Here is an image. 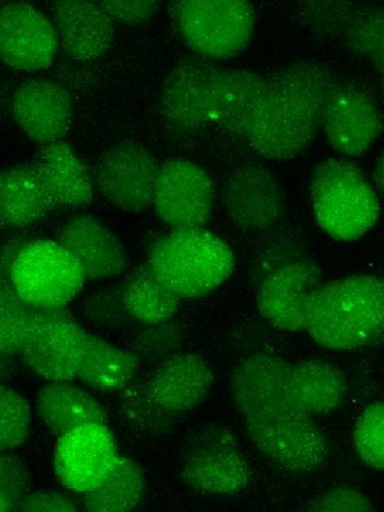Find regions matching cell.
Listing matches in <instances>:
<instances>
[{"label":"cell","instance_id":"obj_1","mask_svg":"<svg viewBox=\"0 0 384 512\" xmlns=\"http://www.w3.org/2000/svg\"><path fill=\"white\" fill-rule=\"evenodd\" d=\"M340 79L316 62H297L269 74L206 64H183L162 85L164 119L180 130L220 125L257 154L274 161L308 149Z\"/></svg>","mask_w":384,"mask_h":512},{"label":"cell","instance_id":"obj_2","mask_svg":"<svg viewBox=\"0 0 384 512\" xmlns=\"http://www.w3.org/2000/svg\"><path fill=\"white\" fill-rule=\"evenodd\" d=\"M229 388L242 417L329 415L347 395L343 372L330 362L291 363L271 354H256L237 364Z\"/></svg>","mask_w":384,"mask_h":512},{"label":"cell","instance_id":"obj_3","mask_svg":"<svg viewBox=\"0 0 384 512\" xmlns=\"http://www.w3.org/2000/svg\"><path fill=\"white\" fill-rule=\"evenodd\" d=\"M384 288L374 276L355 275L320 284L311 294L303 332L332 350L374 343L383 332Z\"/></svg>","mask_w":384,"mask_h":512},{"label":"cell","instance_id":"obj_4","mask_svg":"<svg viewBox=\"0 0 384 512\" xmlns=\"http://www.w3.org/2000/svg\"><path fill=\"white\" fill-rule=\"evenodd\" d=\"M148 265L176 297H203L227 281L235 260L232 249L203 229L174 230L152 247Z\"/></svg>","mask_w":384,"mask_h":512},{"label":"cell","instance_id":"obj_5","mask_svg":"<svg viewBox=\"0 0 384 512\" xmlns=\"http://www.w3.org/2000/svg\"><path fill=\"white\" fill-rule=\"evenodd\" d=\"M310 192L316 222L334 240H359L380 218V201L363 172L343 159L313 169Z\"/></svg>","mask_w":384,"mask_h":512},{"label":"cell","instance_id":"obj_6","mask_svg":"<svg viewBox=\"0 0 384 512\" xmlns=\"http://www.w3.org/2000/svg\"><path fill=\"white\" fill-rule=\"evenodd\" d=\"M172 11L180 36L206 58L231 59L251 43L256 14L245 0L176 2Z\"/></svg>","mask_w":384,"mask_h":512},{"label":"cell","instance_id":"obj_7","mask_svg":"<svg viewBox=\"0 0 384 512\" xmlns=\"http://www.w3.org/2000/svg\"><path fill=\"white\" fill-rule=\"evenodd\" d=\"M85 277L73 256L58 242L32 241L20 254L11 283L36 309H62L84 287Z\"/></svg>","mask_w":384,"mask_h":512},{"label":"cell","instance_id":"obj_8","mask_svg":"<svg viewBox=\"0 0 384 512\" xmlns=\"http://www.w3.org/2000/svg\"><path fill=\"white\" fill-rule=\"evenodd\" d=\"M180 475L196 491L212 495H234L250 484V466L239 443L228 429L203 428L189 440Z\"/></svg>","mask_w":384,"mask_h":512},{"label":"cell","instance_id":"obj_9","mask_svg":"<svg viewBox=\"0 0 384 512\" xmlns=\"http://www.w3.org/2000/svg\"><path fill=\"white\" fill-rule=\"evenodd\" d=\"M86 336L65 307L37 309L19 357L44 380L72 382L83 358Z\"/></svg>","mask_w":384,"mask_h":512},{"label":"cell","instance_id":"obj_10","mask_svg":"<svg viewBox=\"0 0 384 512\" xmlns=\"http://www.w3.org/2000/svg\"><path fill=\"white\" fill-rule=\"evenodd\" d=\"M243 424L253 446L288 471H314L329 455V443L313 418L254 416L243 417Z\"/></svg>","mask_w":384,"mask_h":512},{"label":"cell","instance_id":"obj_11","mask_svg":"<svg viewBox=\"0 0 384 512\" xmlns=\"http://www.w3.org/2000/svg\"><path fill=\"white\" fill-rule=\"evenodd\" d=\"M301 7L311 30L340 41L350 52L383 73L384 11L380 5L306 2Z\"/></svg>","mask_w":384,"mask_h":512},{"label":"cell","instance_id":"obj_12","mask_svg":"<svg viewBox=\"0 0 384 512\" xmlns=\"http://www.w3.org/2000/svg\"><path fill=\"white\" fill-rule=\"evenodd\" d=\"M213 203V182L205 169L185 159H171L160 166L153 207L173 230L202 229Z\"/></svg>","mask_w":384,"mask_h":512},{"label":"cell","instance_id":"obj_13","mask_svg":"<svg viewBox=\"0 0 384 512\" xmlns=\"http://www.w3.org/2000/svg\"><path fill=\"white\" fill-rule=\"evenodd\" d=\"M158 165L154 155L137 143H120L100 158L96 186L112 206L141 213L153 206Z\"/></svg>","mask_w":384,"mask_h":512},{"label":"cell","instance_id":"obj_14","mask_svg":"<svg viewBox=\"0 0 384 512\" xmlns=\"http://www.w3.org/2000/svg\"><path fill=\"white\" fill-rule=\"evenodd\" d=\"M223 203L232 223L242 230L259 232L280 220L286 198L278 178L266 165L248 162L228 177Z\"/></svg>","mask_w":384,"mask_h":512},{"label":"cell","instance_id":"obj_15","mask_svg":"<svg viewBox=\"0 0 384 512\" xmlns=\"http://www.w3.org/2000/svg\"><path fill=\"white\" fill-rule=\"evenodd\" d=\"M120 454L107 425H87L59 437L54 452L58 480L71 491L85 494L114 468Z\"/></svg>","mask_w":384,"mask_h":512},{"label":"cell","instance_id":"obj_16","mask_svg":"<svg viewBox=\"0 0 384 512\" xmlns=\"http://www.w3.org/2000/svg\"><path fill=\"white\" fill-rule=\"evenodd\" d=\"M322 272L308 257L280 267L261 283L256 294L259 314L271 326L288 333L303 332L304 317Z\"/></svg>","mask_w":384,"mask_h":512},{"label":"cell","instance_id":"obj_17","mask_svg":"<svg viewBox=\"0 0 384 512\" xmlns=\"http://www.w3.org/2000/svg\"><path fill=\"white\" fill-rule=\"evenodd\" d=\"M59 42L50 19L26 3L0 8V60L18 71L44 70L54 61Z\"/></svg>","mask_w":384,"mask_h":512},{"label":"cell","instance_id":"obj_18","mask_svg":"<svg viewBox=\"0 0 384 512\" xmlns=\"http://www.w3.org/2000/svg\"><path fill=\"white\" fill-rule=\"evenodd\" d=\"M321 129L338 153L359 157L382 133V112L364 90L341 83L327 101Z\"/></svg>","mask_w":384,"mask_h":512},{"label":"cell","instance_id":"obj_19","mask_svg":"<svg viewBox=\"0 0 384 512\" xmlns=\"http://www.w3.org/2000/svg\"><path fill=\"white\" fill-rule=\"evenodd\" d=\"M213 383L205 358L179 352L162 362L145 384L158 405L180 418L208 400Z\"/></svg>","mask_w":384,"mask_h":512},{"label":"cell","instance_id":"obj_20","mask_svg":"<svg viewBox=\"0 0 384 512\" xmlns=\"http://www.w3.org/2000/svg\"><path fill=\"white\" fill-rule=\"evenodd\" d=\"M58 243L77 261L85 280L115 278L127 267V252L107 226L93 216L81 215L67 221Z\"/></svg>","mask_w":384,"mask_h":512},{"label":"cell","instance_id":"obj_21","mask_svg":"<svg viewBox=\"0 0 384 512\" xmlns=\"http://www.w3.org/2000/svg\"><path fill=\"white\" fill-rule=\"evenodd\" d=\"M53 27L63 50L78 61H94L110 48L115 21L97 2L64 0L52 7Z\"/></svg>","mask_w":384,"mask_h":512},{"label":"cell","instance_id":"obj_22","mask_svg":"<svg viewBox=\"0 0 384 512\" xmlns=\"http://www.w3.org/2000/svg\"><path fill=\"white\" fill-rule=\"evenodd\" d=\"M13 113L28 138L42 146L62 141L72 122L69 95L49 81L21 85L13 99Z\"/></svg>","mask_w":384,"mask_h":512},{"label":"cell","instance_id":"obj_23","mask_svg":"<svg viewBox=\"0 0 384 512\" xmlns=\"http://www.w3.org/2000/svg\"><path fill=\"white\" fill-rule=\"evenodd\" d=\"M53 207L81 208L94 198V181L72 147L63 141L42 146L35 163Z\"/></svg>","mask_w":384,"mask_h":512},{"label":"cell","instance_id":"obj_24","mask_svg":"<svg viewBox=\"0 0 384 512\" xmlns=\"http://www.w3.org/2000/svg\"><path fill=\"white\" fill-rule=\"evenodd\" d=\"M54 209L35 164L0 170V227L24 229Z\"/></svg>","mask_w":384,"mask_h":512},{"label":"cell","instance_id":"obj_25","mask_svg":"<svg viewBox=\"0 0 384 512\" xmlns=\"http://www.w3.org/2000/svg\"><path fill=\"white\" fill-rule=\"evenodd\" d=\"M37 411L44 426L58 438L79 427L108 425L103 406L71 382L44 385L37 396Z\"/></svg>","mask_w":384,"mask_h":512},{"label":"cell","instance_id":"obj_26","mask_svg":"<svg viewBox=\"0 0 384 512\" xmlns=\"http://www.w3.org/2000/svg\"><path fill=\"white\" fill-rule=\"evenodd\" d=\"M139 363L137 356L130 350L118 348L104 339L87 334L76 379L97 391H120L134 379Z\"/></svg>","mask_w":384,"mask_h":512},{"label":"cell","instance_id":"obj_27","mask_svg":"<svg viewBox=\"0 0 384 512\" xmlns=\"http://www.w3.org/2000/svg\"><path fill=\"white\" fill-rule=\"evenodd\" d=\"M120 289L130 315L142 324L172 320L179 309L180 299L158 279L148 264L133 271Z\"/></svg>","mask_w":384,"mask_h":512},{"label":"cell","instance_id":"obj_28","mask_svg":"<svg viewBox=\"0 0 384 512\" xmlns=\"http://www.w3.org/2000/svg\"><path fill=\"white\" fill-rule=\"evenodd\" d=\"M145 486L141 466L120 455L103 482L84 494V508L97 512L134 510L142 503Z\"/></svg>","mask_w":384,"mask_h":512},{"label":"cell","instance_id":"obj_29","mask_svg":"<svg viewBox=\"0 0 384 512\" xmlns=\"http://www.w3.org/2000/svg\"><path fill=\"white\" fill-rule=\"evenodd\" d=\"M117 411L121 423L132 434L144 438H161L173 432L179 417L158 405L146 384H131L120 390Z\"/></svg>","mask_w":384,"mask_h":512},{"label":"cell","instance_id":"obj_30","mask_svg":"<svg viewBox=\"0 0 384 512\" xmlns=\"http://www.w3.org/2000/svg\"><path fill=\"white\" fill-rule=\"evenodd\" d=\"M36 310L20 297L13 283L3 281L0 287V352L19 356Z\"/></svg>","mask_w":384,"mask_h":512},{"label":"cell","instance_id":"obj_31","mask_svg":"<svg viewBox=\"0 0 384 512\" xmlns=\"http://www.w3.org/2000/svg\"><path fill=\"white\" fill-rule=\"evenodd\" d=\"M143 325L131 336L128 348L140 362L162 363L182 350L186 339L185 329L173 318Z\"/></svg>","mask_w":384,"mask_h":512},{"label":"cell","instance_id":"obj_32","mask_svg":"<svg viewBox=\"0 0 384 512\" xmlns=\"http://www.w3.org/2000/svg\"><path fill=\"white\" fill-rule=\"evenodd\" d=\"M354 445L358 457L369 468L384 469V406L376 402L368 406L357 420Z\"/></svg>","mask_w":384,"mask_h":512},{"label":"cell","instance_id":"obj_33","mask_svg":"<svg viewBox=\"0 0 384 512\" xmlns=\"http://www.w3.org/2000/svg\"><path fill=\"white\" fill-rule=\"evenodd\" d=\"M30 424L26 398L8 386H0V452L21 446L29 435Z\"/></svg>","mask_w":384,"mask_h":512},{"label":"cell","instance_id":"obj_34","mask_svg":"<svg viewBox=\"0 0 384 512\" xmlns=\"http://www.w3.org/2000/svg\"><path fill=\"white\" fill-rule=\"evenodd\" d=\"M83 312L90 324L110 332H120L135 321L123 302L121 289L115 287L88 295Z\"/></svg>","mask_w":384,"mask_h":512},{"label":"cell","instance_id":"obj_35","mask_svg":"<svg viewBox=\"0 0 384 512\" xmlns=\"http://www.w3.org/2000/svg\"><path fill=\"white\" fill-rule=\"evenodd\" d=\"M28 465L17 454L0 452V499L16 511L22 498L31 491Z\"/></svg>","mask_w":384,"mask_h":512},{"label":"cell","instance_id":"obj_36","mask_svg":"<svg viewBox=\"0 0 384 512\" xmlns=\"http://www.w3.org/2000/svg\"><path fill=\"white\" fill-rule=\"evenodd\" d=\"M312 512H372L374 504L358 489L337 487L310 502L306 508Z\"/></svg>","mask_w":384,"mask_h":512},{"label":"cell","instance_id":"obj_37","mask_svg":"<svg viewBox=\"0 0 384 512\" xmlns=\"http://www.w3.org/2000/svg\"><path fill=\"white\" fill-rule=\"evenodd\" d=\"M112 20L126 25H140L149 21L160 9V2H100Z\"/></svg>","mask_w":384,"mask_h":512},{"label":"cell","instance_id":"obj_38","mask_svg":"<svg viewBox=\"0 0 384 512\" xmlns=\"http://www.w3.org/2000/svg\"><path fill=\"white\" fill-rule=\"evenodd\" d=\"M70 497L55 492H29L22 498L16 511H77Z\"/></svg>","mask_w":384,"mask_h":512},{"label":"cell","instance_id":"obj_39","mask_svg":"<svg viewBox=\"0 0 384 512\" xmlns=\"http://www.w3.org/2000/svg\"><path fill=\"white\" fill-rule=\"evenodd\" d=\"M32 240L28 237L19 236L10 238L9 241L0 246V273L6 281L11 282V275H13L14 267L17 260Z\"/></svg>","mask_w":384,"mask_h":512},{"label":"cell","instance_id":"obj_40","mask_svg":"<svg viewBox=\"0 0 384 512\" xmlns=\"http://www.w3.org/2000/svg\"><path fill=\"white\" fill-rule=\"evenodd\" d=\"M21 362L19 356L0 352V386H7L17 377L21 369Z\"/></svg>","mask_w":384,"mask_h":512},{"label":"cell","instance_id":"obj_41","mask_svg":"<svg viewBox=\"0 0 384 512\" xmlns=\"http://www.w3.org/2000/svg\"><path fill=\"white\" fill-rule=\"evenodd\" d=\"M374 181L376 189L381 193H383L384 187V157L383 153L377 158L375 170H374Z\"/></svg>","mask_w":384,"mask_h":512},{"label":"cell","instance_id":"obj_42","mask_svg":"<svg viewBox=\"0 0 384 512\" xmlns=\"http://www.w3.org/2000/svg\"><path fill=\"white\" fill-rule=\"evenodd\" d=\"M3 281H4V279L2 277V273H0V287H2Z\"/></svg>","mask_w":384,"mask_h":512}]
</instances>
